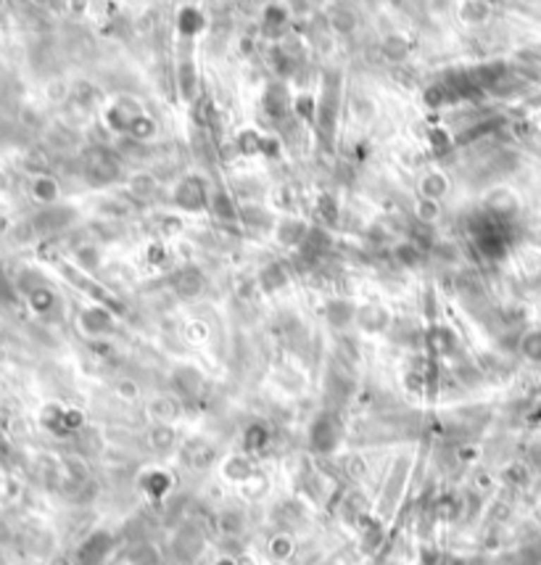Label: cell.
Segmentation results:
<instances>
[{
	"instance_id": "obj_1",
	"label": "cell",
	"mask_w": 541,
	"mask_h": 565,
	"mask_svg": "<svg viewBox=\"0 0 541 565\" xmlns=\"http://www.w3.org/2000/svg\"><path fill=\"white\" fill-rule=\"evenodd\" d=\"M174 203L185 209V212H201L209 206V193H206V185L198 177H185V180L177 182V188L172 193Z\"/></svg>"
},
{
	"instance_id": "obj_2",
	"label": "cell",
	"mask_w": 541,
	"mask_h": 565,
	"mask_svg": "<svg viewBox=\"0 0 541 565\" xmlns=\"http://www.w3.org/2000/svg\"><path fill=\"white\" fill-rule=\"evenodd\" d=\"M449 191H451L449 177H446L444 172H439V170L425 172V174L420 177V182H418L420 198H430V201H439L441 203V198H446V196H449Z\"/></svg>"
},
{
	"instance_id": "obj_3",
	"label": "cell",
	"mask_w": 541,
	"mask_h": 565,
	"mask_svg": "<svg viewBox=\"0 0 541 565\" xmlns=\"http://www.w3.org/2000/svg\"><path fill=\"white\" fill-rule=\"evenodd\" d=\"M275 238L283 246H298V243H304L309 238V225L296 220V217H286V220L277 222Z\"/></svg>"
},
{
	"instance_id": "obj_4",
	"label": "cell",
	"mask_w": 541,
	"mask_h": 565,
	"mask_svg": "<svg viewBox=\"0 0 541 565\" xmlns=\"http://www.w3.org/2000/svg\"><path fill=\"white\" fill-rule=\"evenodd\" d=\"M156 191H159V180H156L151 172H138L130 177L127 182V193L138 198V201H145V198H154Z\"/></svg>"
},
{
	"instance_id": "obj_5",
	"label": "cell",
	"mask_w": 541,
	"mask_h": 565,
	"mask_svg": "<svg viewBox=\"0 0 541 565\" xmlns=\"http://www.w3.org/2000/svg\"><path fill=\"white\" fill-rule=\"evenodd\" d=\"M127 135L138 143H148L154 141L156 135H159V121L154 117H148V114H140V117H133L130 124H127Z\"/></svg>"
},
{
	"instance_id": "obj_6",
	"label": "cell",
	"mask_w": 541,
	"mask_h": 565,
	"mask_svg": "<svg viewBox=\"0 0 541 565\" xmlns=\"http://www.w3.org/2000/svg\"><path fill=\"white\" fill-rule=\"evenodd\" d=\"M483 206L489 209V212H497V214H510L518 201H515V196H512L507 188H494V191L486 193V198H483Z\"/></svg>"
},
{
	"instance_id": "obj_7",
	"label": "cell",
	"mask_w": 541,
	"mask_h": 565,
	"mask_svg": "<svg viewBox=\"0 0 541 565\" xmlns=\"http://www.w3.org/2000/svg\"><path fill=\"white\" fill-rule=\"evenodd\" d=\"M32 193H35V198L37 201H45L51 203L59 198V182L53 180V177H35V182H32Z\"/></svg>"
},
{
	"instance_id": "obj_8",
	"label": "cell",
	"mask_w": 541,
	"mask_h": 565,
	"mask_svg": "<svg viewBox=\"0 0 541 565\" xmlns=\"http://www.w3.org/2000/svg\"><path fill=\"white\" fill-rule=\"evenodd\" d=\"M415 217H418L420 222H436L441 217V203L430 201V198H418V203H415Z\"/></svg>"
},
{
	"instance_id": "obj_9",
	"label": "cell",
	"mask_w": 541,
	"mask_h": 565,
	"mask_svg": "<svg viewBox=\"0 0 541 565\" xmlns=\"http://www.w3.org/2000/svg\"><path fill=\"white\" fill-rule=\"evenodd\" d=\"M383 53H386L391 61H401L404 56L409 53V42L404 40V37H388L386 42H383Z\"/></svg>"
},
{
	"instance_id": "obj_10",
	"label": "cell",
	"mask_w": 541,
	"mask_h": 565,
	"mask_svg": "<svg viewBox=\"0 0 541 565\" xmlns=\"http://www.w3.org/2000/svg\"><path fill=\"white\" fill-rule=\"evenodd\" d=\"M180 90H183L185 98H193L195 90H198V82H195V74L190 66H183V69H180Z\"/></svg>"
},
{
	"instance_id": "obj_11",
	"label": "cell",
	"mask_w": 541,
	"mask_h": 565,
	"mask_svg": "<svg viewBox=\"0 0 541 565\" xmlns=\"http://www.w3.org/2000/svg\"><path fill=\"white\" fill-rule=\"evenodd\" d=\"M69 93H72L69 82L56 80V82H51V85H48V101H51V103H63L66 98H69Z\"/></svg>"
},
{
	"instance_id": "obj_12",
	"label": "cell",
	"mask_w": 541,
	"mask_h": 565,
	"mask_svg": "<svg viewBox=\"0 0 541 565\" xmlns=\"http://www.w3.org/2000/svg\"><path fill=\"white\" fill-rule=\"evenodd\" d=\"M293 112H296L301 119H312V114H315V98H312V95H298V98H293Z\"/></svg>"
},
{
	"instance_id": "obj_13",
	"label": "cell",
	"mask_w": 541,
	"mask_h": 565,
	"mask_svg": "<svg viewBox=\"0 0 541 565\" xmlns=\"http://www.w3.org/2000/svg\"><path fill=\"white\" fill-rule=\"evenodd\" d=\"M333 27H336V32H344V35H348V32L357 27V19H354L351 13H346V11H341V13H336V16H333Z\"/></svg>"
},
{
	"instance_id": "obj_14",
	"label": "cell",
	"mask_w": 541,
	"mask_h": 565,
	"mask_svg": "<svg viewBox=\"0 0 541 565\" xmlns=\"http://www.w3.org/2000/svg\"><path fill=\"white\" fill-rule=\"evenodd\" d=\"M77 259H80V264H85V267H95V264L101 262V251H98L95 246H85V249L77 251Z\"/></svg>"
}]
</instances>
